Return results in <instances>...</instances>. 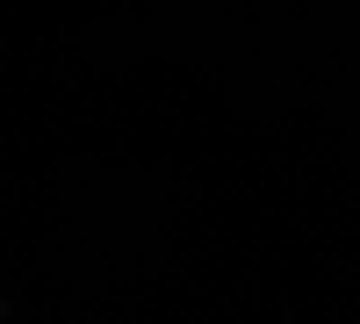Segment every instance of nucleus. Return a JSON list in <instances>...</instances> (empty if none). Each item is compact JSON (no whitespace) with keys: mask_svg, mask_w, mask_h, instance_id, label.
Returning a JSON list of instances; mask_svg holds the SVG:
<instances>
[]
</instances>
